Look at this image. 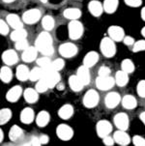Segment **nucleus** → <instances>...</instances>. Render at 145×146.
I'll use <instances>...</instances> for the list:
<instances>
[{
  "label": "nucleus",
  "instance_id": "f257e3e1",
  "mask_svg": "<svg viewBox=\"0 0 145 146\" xmlns=\"http://www.w3.org/2000/svg\"><path fill=\"white\" fill-rule=\"evenodd\" d=\"M36 48L38 51L46 56H50L53 53V46H52V38L48 34V31L42 32L39 34L36 40Z\"/></svg>",
  "mask_w": 145,
  "mask_h": 146
},
{
  "label": "nucleus",
  "instance_id": "f03ea898",
  "mask_svg": "<svg viewBox=\"0 0 145 146\" xmlns=\"http://www.w3.org/2000/svg\"><path fill=\"white\" fill-rule=\"evenodd\" d=\"M44 73H43V78L45 81L48 83V87L53 88L59 83L60 81V75H59L58 71H55L51 68L50 66L46 67V68H43Z\"/></svg>",
  "mask_w": 145,
  "mask_h": 146
},
{
  "label": "nucleus",
  "instance_id": "7ed1b4c3",
  "mask_svg": "<svg viewBox=\"0 0 145 146\" xmlns=\"http://www.w3.org/2000/svg\"><path fill=\"white\" fill-rule=\"evenodd\" d=\"M101 51L107 57H112L116 52V46L113 40L110 37H105L101 42Z\"/></svg>",
  "mask_w": 145,
  "mask_h": 146
},
{
  "label": "nucleus",
  "instance_id": "20e7f679",
  "mask_svg": "<svg viewBox=\"0 0 145 146\" xmlns=\"http://www.w3.org/2000/svg\"><path fill=\"white\" fill-rule=\"evenodd\" d=\"M69 36L73 40H78L82 36L83 33V25L80 21H72L69 23L68 26Z\"/></svg>",
  "mask_w": 145,
  "mask_h": 146
},
{
  "label": "nucleus",
  "instance_id": "39448f33",
  "mask_svg": "<svg viewBox=\"0 0 145 146\" xmlns=\"http://www.w3.org/2000/svg\"><path fill=\"white\" fill-rule=\"evenodd\" d=\"M99 103V94L94 89L87 91L83 97V105L88 108H95Z\"/></svg>",
  "mask_w": 145,
  "mask_h": 146
},
{
  "label": "nucleus",
  "instance_id": "423d86ee",
  "mask_svg": "<svg viewBox=\"0 0 145 146\" xmlns=\"http://www.w3.org/2000/svg\"><path fill=\"white\" fill-rule=\"evenodd\" d=\"M115 80L112 78L111 76H99L96 78V86L100 89V90H109L114 86Z\"/></svg>",
  "mask_w": 145,
  "mask_h": 146
},
{
  "label": "nucleus",
  "instance_id": "0eeeda50",
  "mask_svg": "<svg viewBox=\"0 0 145 146\" xmlns=\"http://www.w3.org/2000/svg\"><path fill=\"white\" fill-rule=\"evenodd\" d=\"M41 11L38 9H30L28 11L24 12L23 15V21L27 24L36 23L41 19Z\"/></svg>",
  "mask_w": 145,
  "mask_h": 146
},
{
  "label": "nucleus",
  "instance_id": "6e6552de",
  "mask_svg": "<svg viewBox=\"0 0 145 146\" xmlns=\"http://www.w3.org/2000/svg\"><path fill=\"white\" fill-rule=\"evenodd\" d=\"M56 135L62 140H70L73 137V132L70 126L66 124H60L56 128Z\"/></svg>",
  "mask_w": 145,
  "mask_h": 146
},
{
  "label": "nucleus",
  "instance_id": "1a4fd4ad",
  "mask_svg": "<svg viewBox=\"0 0 145 146\" xmlns=\"http://www.w3.org/2000/svg\"><path fill=\"white\" fill-rule=\"evenodd\" d=\"M59 52L65 58H70L75 56L77 52V48L75 44L72 43L62 44L59 48Z\"/></svg>",
  "mask_w": 145,
  "mask_h": 146
},
{
  "label": "nucleus",
  "instance_id": "9d476101",
  "mask_svg": "<svg viewBox=\"0 0 145 146\" xmlns=\"http://www.w3.org/2000/svg\"><path fill=\"white\" fill-rule=\"evenodd\" d=\"M97 133L99 135L100 137H103L104 138L105 137L109 135L112 131V126L111 124L107 120H101L98 122L97 124Z\"/></svg>",
  "mask_w": 145,
  "mask_h": 146
},
{
  "label": "nucleus",
  "instance_id": "9b49d317",
  "mask_svg": "<svg viewBox=\"0 0 145 146\" xmlns=\"http://www.w3.org/2000/svg\"><path fill=\"white\" fill-rule=\"evenodd\" d=\"M114 124L119 130L126 131L129 127V117L124 112L118 113L114 117Z\"/></svg>",
  "mask_w": 145,
  "mask_h": 146
},
{
  "label": "nucleus",
  "instance_id": "f8f14e48",
  "mask_svg": "<svg viewBox=\"0 0 145 146\" xmlns=\"http://www.w3.org/2000/svg\"><path fill=\"white\" fill-rule=\"evenodd\" d=\"M109 35L113 41L120 42L124 40L125 38V32L122 27L117 25H112L109 28Z\"/></svg>",
  "mask_w": 145,
  "mask_h": 146
},
{
  "label": "nucleus",
  "instance_id": "ddd939ff",
  "mask_svg": "<svg viewBox=\"0 0 145 146\" xmlns=\"http://www.w3.org/2000/svg\"><path fill=\"white\" fill-rule=\"evenodd\" d=\"M113 138H114L115 142L122 146L128 145L130 143V141H131L129 135H128L125 131H122V130H119V131H117V132H115Z\"/></svg>",
  "mask_w": 145,
  "mask_h": 146
},
{
  "label": "nucleus",
  "instance_id": "4468645a",
  "mask_svg": "<svg viewBox=\"0 0 145 146\" xmlns=\"http://www.w3.org/2000/svg\"><path fill=\"white\" fill-rule=\"evenodd\" d=\"M18 54L13 49H8L2 54V60L7 65H14L18 62Z\"/></svg>",
  "mask_w": 145,
  "mask_h": 146
},
{
  "label": "nucleus",
  "instance_id": "2eb2a0df",
  "mask_svg": "<svg viewBox=\"0 0 145 146\" xmlns=\"http://www.w3.org/2000/svg\"><path fill=\"white\" fill-rule=\"evenodd\" d=\"M21 93H23V90H21V86H19V85L14 86V87H12L6 94L7 101L11 103L17 102L19 99V97H21Z\"/></svg>",
  "mask_w": 145,
  "mask_h": 146
},
{
  "label": "nucleus",
  "instance_id": "dca6fc26",
  "mask_svg": "<svg viewBox=\"0 0 145 146\" xmlns=\"http://www.w3.org/2000/svg\"><path fill=\"white\" fill-rule=\"evenodd\" d=\"M120 100H121V97L119 94L116 92H110L105 97V106L109 108H114L120 103Z\"/></svg>",
  "mask_w": 145,
  "mask_h": 146
},
{
  "label": "nucleus",
  "instance_id": "f3484780",
  "mask_svg": "<svg viewBox=\"0 0 145 146\" xmlns=\"http://www.w3.org/2000/svg\"><path fill=\"white\" fill-rule=\"evenodd\" d=\"M37 51H38V49H37V48H35V46H28L27 48L23 50L21 58H23V60L24 62L30 63L36 59L37 53H38Z\"/></svg>",
  "mask_w": 145,
  "mask_h": 146
},
{
  "label": "nucleus",
  "instance_id": "a211bd4d",
  "mask_svg": "<svg viewBox=\"0 0 145 146\" xmlns=\"http://www.w3.org/2000/svg\"><path fill=\"white\" fill-rule=\"evenodd\" d=\"M88 9L94 17H99L103 14V11H104V4H102L97 0H92L88 4Z\"/></svg>",
  "mask_w": 145,
  "mask_h": 146
},
{
  "label": "nucleus",
  "instance_id": "6ab92c4d",
  "mask_svg": "<svg viewBox=\"0 0 145 146\" xmlns=\"http://www.w3.org/2000/svg\"><path fill=\"white\" fill-rule=\"evenodd\" d=\"M77 76L79 78V80L82 81V83L84 85H87V84L90 83L91 78H90V72H89V68L86 66H80L77 70Z\"/></svg>",
  "mask_w": 145,
  "mask_h": 146
},
{
  "label": "nucleus",
  "instance_id": "aec40b11",
  "mask_svg": "<svg viewBox=\"0 0 145 146\" xmlns=\"http://www.w3.org/2000/svg\"><path fill=\"white\" fill-rule=\"evenodd\" d=\"M98 60H99V54L96 51H90L85 55L84 59H83V65L90 68V67L94 66L98 62Z\"/></svg>",
  "mask_w": 145,
  "mask_h": 146
},
{
  "label": "nucleus",
  "instance_id": "412c9836",
  "mask_svg": "<svg viewBox=\"0 0 145 146\" xmlns=\"http://www.w3.org/2000/svg\"><path fill=\"white\" fill-rule=\"evenodd\" d=\"M7 22L11 27H13L14 29H19V28H23V21H21V19L19 18V16L15 14H10L7 16L6 19Z\"/></svg>",
  "mask_w": 145,
  "mask_h": 146
},
{
  "label": "nucleus",
  "instance_id": "4be33fe9",
  "mask_svg": "<svg viewBox=\"0 0 145 146\" xmlns=\"http://www.w3.org/2000/svg\"><path fill=\"white\" fill-rule=\"evenodd\" d=\"M69 85H70L71 89L75 92H78L83 88L84 84L82 83V81L79 80V78L75 75V76H71L69 78Z\"/></svg>",
  "mask_w": 145,
  "mask_h": 146
},
{
  "label": "nucleus",
  "instance_id": "5701e85b",
  "mask_svg": "<svg viewBox=\"0 0 145 146\" xmlns=\"http://www.w3.org/2000/svg\"><path fill=\"white\" fill-rule=\"evenodd\" d=\"M34 120V111L29 108H26L21 113V121L23 124H30Z\"/></svg>",
  "mask_w": 145,
  "mask_h": 146
},
{
  "label": "nucleus",
  "instance_id": "b1692460",
  "mask_svg": "<svg viewBox=\"0 0 145 146\" xmlns=\"http://www.w3.org/2000/svg\"><path fill=\"white\" fill-rule=\"evenodd\" d=\"M63 15L66 19H71V21H75V19H78L80 18L81 12L77 8H68V9L64 10Z\"/></svg>",
  "mask_w": 145,
  "mask_h": 146
},
{
  "label": "nucleus",
  "instance_id": "393cba45",
  "mask_svg": "<svg viewBox=\"0 0 145 146\" xmlns=\"http://www.w3.org/2000/svg\"><path fill=\"white\" fill-rule=\"evenodd\" d=\"M122 105L127 110H134L137 106L136 99L132 95H126L122 99Z\"/></svg>",
  "mask_w": 145,
  "mask_h": 146
},
{
  "label": "nucleus",
  "instance_id": "a878e982",
  "mask_svg": "<svg viewBox=\"0 0 145 146\" xmlns=\"http://www.w3.org/2000/svg\"><path fill=\"white\" fill-rule=\"evenodd\" d=\"M73 114V108L71 105H64L60 110H58V115L62 119L67 120L71 118Z\"/></svg>",
  "mask_w": 145,
  "mask_h": 146
},
{
  "label": "nucleus",
  "instance_id": "bb28decb",
  "mask_svg": "<svg viewBox=\"0 0 145 146\" xmlns=\"http://www.w3.org/2000/svg\"><path fill=\"white\" fill-rule=\"evenodd\" d=\"M38 93L39 92L37 90H35V89L27 88V89H25V91H24V93H23L24 99H25V101L27 103L33 104L37 102V100H38V98H39Z\"/></svg>",
  "mask_w": 145,
  "mask_h": 146
},
{
  "label": "nucleus",
  "instance_id": "cd10ccee",
  "mask_svg": "<svg viewBox=\"0 0 145 146\" xmlns=\"http://www.w3.org/2000/svg\"><path fill=\"white\" fill-rule=\"evenodd\" d=\"M129 81V76H128V73L124 72L123 70L118 71L115 75V82L118 86H125Z\"/></svg>",
  "mask_w": 145,
  "mask_h": 146
},
{
  "label": "nucleus",
  "instance_id": "c85d7f7f",
  "mask_svg": "<svg viewBox=\"0 0 145 146\" xmlns=\"http://www.w3.org/2000/svg\"><path fill=\"white\" fill-rule=\"evenodd\" d=\"M29 76H30V72H29L28 68L24 65H19L18 68H17V78L19 80L24 81L29 78Z\"/></svg>",
  "mask_w": 145,
  "mask_h": 146
},
{
  "label": "nucleus",
  "instance_id": "c756f323",
  "mask_svg": "<svg viewBox=\"0 0 145 146\" xmlns=\"http://www.w3.org/2000/svg\"><path fill=\"white\" fill-rule=\"evenodd\" d=\"M50 122V114L46 111H40L36 117V123L39 127H45Z\"/></svg>",
  "mask_w": 145,
  "mask_h": 146
},
{
  "label": "nucleus",
  "instance_id": "7c9ffc66",
  "mask_svg": "<svg viewBox=\"0 0 145 146\" xmlns=\"http://www.w3.org/2000/svg\"><path fill=\"white\" fill-rule=\"evenodd\" d=\"M27 36V32L25 29L23 28H19V29H15V30L11 33V40H13L15 42H18L19 40H23L26 39Z\"/></svg>",
  "mask_w": 145,
  "mask_h": 146
},
{
  "label": "nucleus",
  "instance_id": "2f4dec72",
  "mask_svg": "<svg viewBox=\"0 0 145 146\" xmlns=\"http://www.w3.org/2000/svg\"><path fill=\"white\" fill-rule=\"evenodd\" d=\"M118 0H105L104 10L107 14H113L117 10Z\"/></svg>",
  "mask_w": 145,
  "mask_h": 146
},
{
  "label": "nucleus",
  "instance_id": "473e14b6",
  "mask_svg": "<svg viewBox=\"0 0 145 146\" xmlns=\"http://www.w3.org/2000/svg\"><path fill=\"white\" fill-rule=\"evenodd\" d=\"M12 78H13V74H12L11 69L7 66L2 67L1 70H0V78H1V80L5 83H8L12 80Z\"/></svg>",
  "mask_w": 145,
  "mask_h": 146
},
{
  "label": "nucleus",
  "instance_id": "72a5a7b5",
  "mask_svg": "<svg viewBox=\"0 0 145 146\" xmlns=\"http://www.w3.org/2000/svg\"><path fill=\"white\" fill-rule=\"evenodd\" d=\"M21 135H23V130L17 125L13 126L9 132V137H10V139L13 140V141L19 139V138L21 137Z\"/></svg>",
  "mask_w": 145,
  "mask_h": 146
},
{
  "label": "nucleus",
  "instance_id": "f704fd0d",
  "mask_svg": "<svg viewBox=\"0 0 145 146\" xmlns=\"http://www.w3.org/2000/svg\"><path fill=\"white\" fill-rule=\"evenodd\" d=\"M42 25L46 31L52 30V28L54 27V19L50 16H45L42 19Z\"/></svg>",
  "mask_w": 145,
  "mask_h": 146
},
{
  "label": "nucleus",
  "instance_id": "c9c22d12",
  "mask_svg": "<svg viewBox=\"0 0 145 146\" xmlns=\"http://www.w3.org/2000/svg\"><path fill=\"white\" fill-rule=\"evenodd\" d=\"M44 70L42 67L40 68H34L33 70L30 72V76H29V80L32 81H38L43 78Z\"/></svg>",
  "mask_w": 145,
  "mask_h": 146
},
{
  "label": "nucleus",
  "instance_id": "e433bc0d",
  "mask_svg": "<svg viewBox=\"0 0 145 146\" xmlns=\"http://www.w3.org/2000/svg\"><path fill=\"white\" fill-rule=\"evenodd\" d=\"M12 117V111L9 108H2L0 111V124L3 125L7 123Z\"/></svg>",
  "mask_w": 145,
  "mask_h": 146
},
{
  "label": "nucleus",
  "instance_id": "4c0bfd02",
  "mask_svg": "<svg viewBox=\"0 0 145 146\" xmlns=\"http://www.w3.org/2000/svg\"><path fill=\"white\" fill-rule=\"evenodd\" d=\"M121 67H122V70L128 74L132 73V72L134 71V65L130 59H125V60H123Z\"/></svg>",
  "mask_w": 145,
  "mask_h": 146
},
{
  "label": "nucleus",
  "instance_id": "58836bf2",
  "mask_svg": "<svg viewBox=\"0 0 145 146\" xmlns=\"http://www.w3.org/2000/svg\"><path fill=\"white\" fill-rule=\"evenodd\" d=\"M48 88H50V87H48V83L46 82L44 78H41L40 80H38V82H37V84H36V90L38 91L39 93L46 92Z\"/></svg>",
  "mask_w": 145,
  "mask_h": 146
},
{
  "label": "nucleus",
  "instance_id": "ea45409f",
  "mask_svg": "<svg viewBox=\"0 0 145 146\" xmlns=\"http://www.w3.org/2000/svg\"><path fill=\"white\" fill-rule=\"evenodd\" d=\"M64 65H65V62H64L63 59H56V60L52 61V62L50 63V67L53 69V70L55 71H60L63 69Z\"/></svg>",
  "mask_w": 145,
  "mask_h": 146
},
{
  "label": "nucleus",
  "instance_id": "a19ab883",
  "mask_svg": "<svg viewBox=\"0 0 145 146\" xmlns=\"http://www.w3.org/2000/svg\"><path fill=\"white\" fill-rule=\"evenodd\" d=\"M134 52H138V51L145 50V41L139 40L134 44V48H132Z\"/></svg>",
  "mask_w": 145,
  "mask_h": 146
},
{
  "label": "nucleus",
  "instance_id": "79ce46f5",
  "mask_svg": "<svg viewBox=\"0 0 145 146\" xmlns=\"http://www.w3.org/2000/svg\"><path fill=\"white\" fill-rule=\"evenodd\" d=\"M50 58L48 57V56H44V57H41L39 58L38 60H37V64H38L39 66L42 67V68H46V67L50 66Z\"/></svg>",
  "mask_w": 145,
  "mask_h": 146
},
{
  "label": "nucleus",
  "instance_id": "37998d69",
  "mask_svg": "<svg viewBox=\"0 0 145 146\" xmlns=\"http://www.w3.org/2000/svg\"><path fill=\"white\" fill-rule=\"evenodd\" d=\"M27 48H28V41L26 39L16 42V48L18 50H24V49H26Z\"/></svg>",
  "mask_w": 145,
  "mask_h": 146
},
{
  "label": "nucleus",
  "instance_id": "c03bdc74",
  "mask_svg": "<svg viewBox=\"0 0 145 146\" xmlns=\"http://www.w3.org/2000/svg\"><path fill=\"white\" fill-rule=\"evenodd\" d=\"M137 94L140 97L145 98V80H140L137 84Z\"/></svg>",
  "mask_w": 145,
  "mask_h": 146
},
{
  "label": "nucleus",
  "instance_id": "a18cd8bd",
  "mask_svg": "<svg viewBox=\"0 0 145 146\" xmlns=\"http://www.w3.org/2000/svg\"><path fill=\"white\" fill-rule=\"evenodd\" d=\"M9 26L10 25H8L3 19H1L0 21V33L2 35H7L9 33Z\"/></svg>",
  "mask_w": 145,
  "mask_h": 146
},
{
  "label": "nucleus",
  "instance_id": "49530a36",
  "mask_svg": "<svg viewBox=\"0 0 145 146\" xmlns=\"http://www.w3.org/2000/svg\"><path fill=\"white\" fill-rule=\"evenodd\" d=\"M132 141H134V144L136 146H143V145H145V139L143 137H141L140 135H134Z\"/></svg>",
  "mask_w": 145,
  "mask_h": 146
},
{
  "label": "nucleus",
  "instance_id": "de8ad7c7",
  "mask_svg": "<svg viewBox=\"0 0 145 146\" xmlns=\"http://www.w3.org/2000/svg\"><path fill=\"white\" fill-rule=\"evenodd\" d=\"M110 75V69L107 66H102L99 70V76H109Z\"/></svg>",
  "mask_w": 145,
  "mask_h": 146
},
{
  "label": "nucleus",
  "instance_id": "09e8293b",
  "mask_svg": "<svg viewBox=\"0 0 145 146\" xmlns=\"http://www.w3.org/2000/svg\"><path fill=\"white\" fill-rule=\"evenodd\" d=\"M125 3L130 7H139L142 1L141 0H125Z\"/></svg>",
  "mask_w": 145,
  "mask_h": 146
},
{
  "label": "nucleus",
  "instance_id": "8fccbe9b",
  "mask_svg": "<svg viewBox=\"0 0 145 146\" xmlns=\"http://www.w3.org/2000/svg\"><path fill=\"white\" fill-rule=\"evenodd\" d=\"M114 138H112L111 137H109V135H107V137H104V143L105 145L107 146H112L114 144Z\"/></svg>",
  "mask_w": 145,
  "mask_h": 146
},
{
  "label": "nucleus",
  "instance_id": "3c124183",
  "mask_svg": "<svg viewBox=\"0 0 145 146\" xmlns=\"http://www.w3.org/2000/svg\"><path fill=\"white\" fill-rule=\"evenodd\" d=\"M124 44H126V46H132V44H134V40L132 37H130V36H126L124 38Z\"/></svg>",
  "mask_w": 145,
  "mask_h": 146
},
{
  "label": "nucleus",
  "instance_id": "603ef678",
  "mask_svg": "<svg viewBox=\"0 0 145 146\" xmlns=\"http://www.w3.org/2000/svg\"><path fill=\"white\" fill-rule=\"evenodd\" d=\"M29 145H36V146H39V145H42L41 143V140H40V137H32L30 142L28 143Z\"/></svg>",
  "mask_w": 145,
  "mask_h": 146
},
{
  "label": "nucleus",
  "instance_id": "864d4df0",
  "mask_svg": "<svg viewBox=\"0 0 145 146\" xmlns=\"http://www.w3.org/2000/svg\"><path fill=\"white\" fill-rule=\"evenodd\" d=\"M40 140H41V143L42 144H46V143L48 142V135H42L40 137Z\"/></svg>",
  "mask_w": 145,
  "mask_h": 146
},
{
  "label": "nucleus",
  "instance_id": "5fc2aeb1",
  "mask_svg": "<svg viewBox=\"0 0 145 146\" xmlns=\"http://www.w3.org/2000/svg\"><path fill=\"white\" fill-rule=\"evenodd\" d=\"M141 18L143 21H145V7H143L141 10Z\"/></svg>",
  "mask_w": 145,
  "mask_h": 146
},
{
  "label": "nucleus",
  "instance_id": "6e6d98bb",
  "mask_svg": "<svg viewBox=\"0 0 145 146\" xmlns=\"http://www.w3.org/2000/svg\"><path fill=\"white\" fill-rule=\"evenodd\" d=\"M140 120L143 122V124L145 125V112H142L140 114Z\"/></svg>",
  "mask_w": 145,
  "mask_h": 146
},
{
  "label": "nucleus",
  "instance_id": "4d7b16f0",
  "mask_svg": "<svg viewBox=\"0 0 145 146\" xmlns=\"http://www.w3.org/2000/svg\"><path fill=\"white\" fill-rule=\"evenodd\" d=\"M0 135H1V137H0V141H2L3 140V131H0Z\"/></svg>",
  "mask_w": 145,
  "mask_h": 146
},
{
  "label": "nucleus",
  "instance_id": "13d9d810",
  "mask_svg": "<svg viewBox=\"0 0 145 146\" xmlns=\"http://www.w3.org/2000/svg\"><path fill=\"white\" fill-rule=\"evenodd\" d=\"M141 34H142V36H144V37H145V27H143V28H142Z\"/></svg>",
  "mask_w": 145,
  "mask_h": 146
},
{
  "label": "nucleus",
  "instance_id": "bf43d9fd",
  "mask_svg": "<svg viewBox=\"0 0 145 146\" xmlns=\"http://www.w3.org/2000/svg\"><path fill=\"white\" fill-rule=\"evenodd\" d=\"M4 2H6V3H11V2L15 1V0H3Z\"/></svg>",
  "mask_w": 145,
  "mask_h": 146
},
{
  "label": "nucleus",
  "instance_id": "052dcab7",
  "mask_svg": "<svg viewBox=\"0 0 145 146\" xmlns=\"http://www.w3.org/2000/svg\"><path fill=\"white\" fill-rule=\"evenodd\" d=\"M41 2H43V3H46L48 2V0H40Z\"/></svg>",
  "mask_w": 145,
  "mask_h": 146
}]
</instances>
